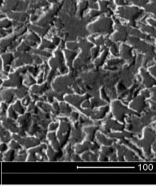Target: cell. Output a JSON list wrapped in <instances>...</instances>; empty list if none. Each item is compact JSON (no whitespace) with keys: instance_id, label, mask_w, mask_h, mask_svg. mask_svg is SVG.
Returning a JSON list of instances; mask_svg holds the SVG:
<instances>
[{"instance_id":"7a4b0ae2","label":"cell","mask_w":156,"mask_h":191,"mask_svg":"<svg viewBox=\"0 0 156 191\" xmlns=\"http://www.w3.org/2000/svg\"><path fill=\"white\" fill-rule=\"evenodd\" d=\"M0 122L4 127L12 134H17L18 133L19 125H18L17 122H16L14 119L9 117L7 118L5 116H1Z\"/></svg>"},{"instance_id":"6da1fadb","label":"cell","mask_w":156,"mask_h":191,"mask_svg":"<svg viewBox=\"0 0 156 191\" xmlns=\"http://www.w3.org/2000/svg\"><path fill=\"white\" fill-rule=\"evenodd\" d=\"M12 138L18 142L24 149H27L37 146L40 144V141L34 138L22 137L17 134H12Z\"/></svg>"},{"instance_id":"8fae6325","label":"cell","mask_w":156,"mask_h":191,"mask_svg":"<svg viewBox=\"0 0 156 191\" xmlns=\"http://www.w3.org/2000/svg\"><path fill=\"white\" fill-rule=\"evenodd\" d=\"M57 126H58V124H55V125H52L50 127V130H52H52L56 129Z\"/></svg>"},{"instance_id":"9c48e42d","label":"cell","mask_w":156,"mask_h":191,"mask_svg":"<svg viewBox=\"0 0 156 191\" xmlns=\"http://www.w3.org/2000/svg\"><path fill=\"white\" fill-rule=\"evenodd\" d=\"M98 138L100 141L102 142L103 143L105 144L109 145L111 144L112 143V141H110L109 140H107V139H106L104 137H103L102 135H100L98 134Z\"/></svg>"},{"instance_id":"30bf717a","label":"cell","mask_w":156,"mask_h":191,"mask_svg":"<svg viewBox=\"0 0 156 191\" xmlns=\"http://www.w3.org/2000/svg\"><path fill=\"white\" fill-rule=\"evenodd\" d=\"M100 147L97 143H95L94 145L92 147V150L93 151H97L98 149H99Z\"/></svg>"},{"instance_id":"ba28073f","label":"cell","mask_w":156,"mask_h":191,"mask_svg":"<svg viewBox=\"0 0 156 191\" xmlns=\"http://www.w3.org/2000/svg\"><path fill=\"white\" fill-rule=\"evenodd\" d=\"M8 144L4 142H0V153H4L9 149Z\"/></svg>"},{"instance_id":"277c9868","label":"cell","mask_w":156,"mask_h":191,"mask_svg":"<svg viewBox=\"0 0 156 191\" xmlns=\"http://www.w3.org/2000/svg\"><path fill=\"white\" fill-rule=\"evenodd\" d=\"M27 157V153L25 149L22 148L17 151L16 157L14 162H25Z\"/></svg>"},{"instance_id":"5bb4252c","label":"cell","mask_w":156,"mask_h":191,"mask_svg":"<svg viewBox=\"0 0 156 191\" xmlns=\"http://www.w3.org/2000/svg\"><path fill=\"white\" fill-rule=\"evenodd\" d=\"M0 142H1V141H0Z\"/></svg>"},{"instance_id":"5b68a950","label":"cell","mask_w":156,"mask_h":191,"mask_svg":"<svg viewBox=\"0 0 156 191\" xmlns=\"http://www.w3.org/2000/svg\"><path fill=\"white\" fill-rule=\"evenodd\" d=\"M9 148L15 150L16 151L20 150L23 148V147L18 142L15 140L12 139L8 144Z\"/></svg>"},{"instance_id":"52a82bcc","label":"cell","mask_w":156,"mask_h":191,"mask_svg":"<svg viewBox=\"0 0 156 191\" xmlns=\"http://www.w3.org/2000/svg\"><path fill=\"white\" fill-rule=\"evenodd\" d=\"M9 118L13 119L14 120H17L18 118V115L15 112V110L14 109L13 106H11L10 108H9Z\"/></svg>"},{"instance_id":"3957f363","label":"cell","mask_w":156,"mask_h":191,"mask_svg":"<svg viewBox=\"0 0 156 191\" xmlns=\"http://www.w3.org/2000/svg\"><path fill=\"white\" fill-rule=\"evenodd\" d=\"M17 154V151L13 149L9 148L3 153V161L4 162H14Z\"/></svg>"},{"instance_id":"4fadbf2b","label":"cell","mask_w":156,"mask_h":191,"mask_svg":"<svg viewBox=\"0 0 156 191\" xmlns=\"http://www.w3.org/2000/svg\"><path fill=\"white\" fill-rule=\"evenodd\" d=\"M3 153H0V162L3 161Z\"/></svg>"},{"instance_id":"7c38bea8","label":"cell","mask_w":156,"mask_h":191,"mask_svg":"<svg viewBox=\"0 0 156 191\" xmlns=\"http://www.w3.org/2000/svg\"><path fill=\"white\" fill-rule=\"evenodd\" d=\"M74 160H76V161H79V160H81V159H80V157H78V156H77V155H75L74 156Z\"/></svg>"},{"instance_id":"8992f818","label":"cell","mask_w":156,"mask_h":191,"mask_svg":"<svg viewBox=\"0 0 156 191\" xmlns=\"http://www.w3.org/2000/svg\"><path fill=\"white\" fill-rule=\"evenodd\" d=\"M13 108L14 109L15 111H16L18 113L21 114H23V113L24 112V109L23 108V106L21 105L20 101H17L15 103V105H14Z\"/></svg>"}]
</instances>
